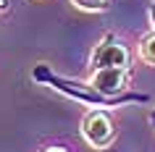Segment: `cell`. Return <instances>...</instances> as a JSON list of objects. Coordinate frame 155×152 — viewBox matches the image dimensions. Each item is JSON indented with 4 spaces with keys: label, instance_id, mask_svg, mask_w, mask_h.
Here are the masks:
<instances>
[{
    "label": "cell",
    "instance_id": "cell-8",
    "mask_svg": "<svg viewBox=\"0 0 155 152\" xmlns=\"http://www.w3.org/2000/svg\"><path fill=\"white\" fill-rule=\"evenodd\" d=\"M150 21H153V29H155V3L150 5Z\"/></svg>",
    "mask_w": 155,
    "mask_h": 152
},
{
    "label": "cell",
    "instance_id": "cell-6",
    "mask_svg": "<svg viewBox=\"0 0 155 152\" xmlns=\"http://www.w3.org/2000/svg\"><path fill=\"white\" fill-rule=\"evenodd\" d=\"M74 5L79 11H87V13H103V11H108V0H71Z\"/></svg>",
    "mask_w": 155,
    "mask_h": 152
},
{
    "label": "cell",
    "instance_id": "cell-7",
    "mask_svg": "<svg viewBox=\"0 0 155 152\" xmlns=\"http://www.w3.org/2000/svg\"><path fill=\"white\" fill-rule=\"evenodd\" d=\"M40 152H66L63 147H45V150H40Z\"/></svg>",
    "mask_w": 155,
    "mask_h": 152
},
{
    "label": "cell",
    "instance_id": "cell-3",
    "mask_svg": "<svg viewBox=\"0 0 155 152\" xmlns=\"http://www.w3.org/2000/svg\"><path fill=\"white\" fill-rule=\"evenodd\" d=\"M108 66H116V68H129L131 66L129 47L116 34H105L95 45V53H92V71L95 68H108Z\"/></svg>",
    "mask_w": 155,
    "mask_h": 152
},
{
    "label": "cell",
    "instance_id": "cell-2",
    "mask_svg": "<svg viewBox=\"0 0 155 152\" xmlns=\"http://www.w3.org/2000/svg\"><path fill=\"white\" fill-rule=\"evenodd\" d=\"M82 136H84V142L90 147H95V150H108L116 139V123L110 121V115L103 108L90 110L82 121Z\"/></svg>",
    "mask_w": 155,
    "mask_h": 152
},
{
    "label": "cell",
    "instance_id": "cell-4",
    "mask_svg": "<svg viewBox=\"0 0 155 152\" xmlns=\"http://www.w3.org/2000/svg\"><path fill=\"white\" fill-rule=\"evenodd\" d=\"M90 84L97 92L108 97H118L126 92V84H129V68H116V66H108V68H95L90 76Z\"/></svg>",
    "mask_w": 155,
    "mask_h": 152
},
{
    "label": "cell",
    "instance_id": "cell-10",
    "mask_svg": "<svg viewBox=\"0 0 155 152\" xmlns=\"http://www.w3.org/2000/svg\"><path fill=\"white\" fill-rule=\"evenodd\" d=\"M0 11H5V0H0Z\"/></svg>",
    "mask_w": 155,
    "mask_h": 152
},
{
    "label": "cell",
    "instance_id": "cell-1",
    "mask_svg": "<svg viewBox=\"0 0 155 152\" xmlns=\"http://www.w3.org/2000/svg\"><path fill=\"white\" fill-rule=\"evenodd\" d=\"M32 79L40 81V84L53 87L55 92L71 97V100H76V102L90 105V108H103V110H105V108H121V105H129V102H147V100H150L145 92H124V95H118V97H108V95H103V92H97L90 81L84 84V81H76V79H66V76L55 73L45 63L34 66Z\"/></svg>",
    "mask_w": 155,
    "mask_h": 152
},
{
    "label": "cell",
    "instance_id": "cell-9",
    "mask_svg": "<svg viewBox=\"0 0 155 152\" xmlns=\"http://www.w3.org/2000/svg\"><path fill=\"white\" fill-rule=\"evenodd\" d=\"M147 121H150V123H153V126H155V108H153V110H150V115H147Z\"/></svg>",
    "mask_w": 155,
    "mask_h": 152
},
{
    "label": "cell",
    "instance_id": "cell-5",
    "mask_svg": "<svg viewBox=\"0 0 155 152\" xmlns=\"http://www.w3.org/2000/svg\"><path fill=\"white\" fill-rule=\"evenodd\" d=\"M139 58L147 66H155V32L142 37V42H139Z\"/></svg>",
    "mask_w": 155,
    "mask_h": 152
}]
</instances>
